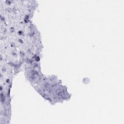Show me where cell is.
Segmentation results:
<instances>
[{
  "label": "cell",
  "instance_id": "cell-1",
  "mask_svg": "<svg viewBox=\"0 0 124 124\" xmlns=\"http://www.w3.org/2000/svg\"><path fill=\"white\" fill-rule=\"evenodd\" d=\"M34 88L43 97L52 104L68 100L70 97L66 87L55 76H45Z\"/></svg>",
  "mask_w": 124,
  "mask_h": 124
}]
</instances>
